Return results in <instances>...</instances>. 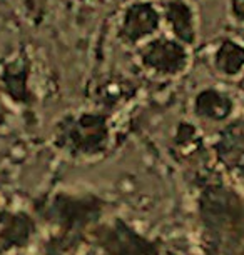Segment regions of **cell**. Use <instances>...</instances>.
Instances as JSON below:
<instances>
[{"instance_id": "obj_1", "label": "cell", "mask_w": 244, "mask_h": 255, "mask_svg": "<svg viewBox=\"0 0 244 255\" xmlns=\"http://www.w3.org/2000/svg\"><path fill=\"white\" fill-rule=\"evenodd\" d=\"M139 59L144 69L157 75H176L184 70L188 54L183 44L167 37H152L141 45Z\"/></svg>"}, {"instance_id": "obj_2", "label": "cell", "mask_w": 244, "mask_h": 255, "mask_svg": "<svg viewBox=\"0 0 244 255\" xmlns=\"http://www.w3.org/2000/svg\"><path fill=\"white\" fill-rule=\"evenodd\" d=\"M161 12L151 2H134L122 13L119 35L126 44L142 45L159 30Z\"/></svg>"}, {"instance_id": "obj_3", "label": "cell", "mask_w": 244, "mask_h": 255, "mask_svg": "<svg viewBox=\"0 0 244 255\" xmlns=\"http://www.w3.org/2000/svg\"><path fill=\"white\" fill-rule=\"evenodd\" d=\"M166 22L169 23L171 30L174 32L176 38L181 42L194 40V18L193 10L184 0H169L164 7Z\"/></svg>"}, {"instance_id": "obj_4", "label": "cell", "mask_w": 244, "mask_h": 255, "mask_svg": "<svg viewBox=\"0 0 244 255\" xmlns=\"http://www.w3.org/2000/svg\"><path fill=\"white\" fill-rule=\"evenodd\" d=\"M27 79L28 72L23 60L13 62L3 70L2 75V87L5 89L8 97L13 100H25L27 99Z\"/></svg>"}]
</instances>
